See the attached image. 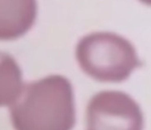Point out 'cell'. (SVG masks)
Here are the masks:
<instances>
[{"label":"cell","mask_w":151,"mask_h":130,"mask_svg":"<svg viewBox=\"0 0 151 130\" xmlns=\"http://www.w3.org/2000/svg\"><path fill=\"white\" fill-rule=\"evenodd\" d=\"M36 12V0H0V40H14L27 33Z\"/></svg>","instance_id":"cell-4"},{"label":"cell","mask_w":151,"mask_h":130,"mask_svg":"<svg viewBox=\"0 0 151 130\" xmlns=\"http://www.w3.org/2000/svg\"><path fill=\"white\" fill-rule=\"evenodd\" d=\"M22 71L12 55L0 51V106H12L23 90Z\"/></svg>","instance_id":"cell-5"},{"label":"cell","mask_w":151,"mask_h":130,"mask_svg":"<svg viewBox=\"0 0 151 130\" xmlns=\"http://www.w3.org/2000/svg\"><path fill=\"white\" fill-rule=\"evenodd\" d=\"M16 130H72L76 122L73 88L67 78L52 75L24 84L9 106Z\"/></svg>","instance_id":"cell-1"},{"label":"cell","mask_w":151,"mask_h":130,"mask_svg":"<svg viewBox=\"0 0 151 130\" xmlns=\"http://www.w3.org/2000/svg\"><path fill=\"white\" fill-rule=\"evenodd\" d=\"M88 130H143L144 116L127 93L104 90L90 99L86 108Z\"/></svg>","instance_id":"cell-3"},{"label":"cell","mask_w":151,"mask_h":130,"mask_svg":"<svg viewBox=\"0 0 151 130\" xmlns=\"http://www.w3.org/2000/svg\"><path fill=\"white\" fill-rule=\"evenodd\" d=\"M75 56L80 69L99 82H123L142 66L135 46L111 32H95L82 37L76 45Z\"/></svg>","instance_id":"cell-2"},{"label":"cell","mask_w":151,"mask_h":130,"mask_svg":"<svg viewBox=\"0 0 151 130\" xmlns=\"http://www.w3.org/2000/svg\"><path fill=\"white\" fill-rule=\"evenodd\" d=\"M139 1H141L142 3L146 4V5H149V6H151V0H139Z\"/></svg>","instance_id":"cell-6"}]
</instances>
